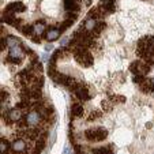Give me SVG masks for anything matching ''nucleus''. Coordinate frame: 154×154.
Here are the masks:
<instances>
[{"mask_svg":"<svg viewBox=\"0 0 154 154\" xmlns=\"http://www.w3.org/2000/svg\"><path fill=\"white\" fill-rule=\"evenodd\" d=\"M7 150H8V142L6 139H2V142H0V151L3 154V153H7Z\"/></svg>","mask_w":154,"mask_h":154,"instance_id":"dca6fc26","label":"nucleus"},{"mask_svg":"<svg viewBox=\"0 0 154 154\" xmlns=\"http://www.w3.org/2000/svg\"><path fill=\"white\" fill-rule=\"evenodd\" d=\"M20 41L18 40L17 37H12V35H8V37L6 38V45L10 48H14V47H19Z\"/></svg>","mask_w":154,"mask_h":154,"instance_id":"9b49d317","label":"nucleus"},{"mask_svg":"<svg viewBox=\"0 0 154 154\" xmlns=\"http://www.w3.org/2000/svg\"><path fill=\"white\" fill-rule=\"evenodd\" d=\"M85 137H86V139H89V140L98 142V140H102L108 137V132H106V130H104V128H97V130L86 131V132H85Z\"/></svg>","mask_w":154,"mask_h":154,"instance_id":"f03ea898","label":"nucleus"},{"mask_svg":"<svg viewBox=\"0 0 154 154\" xmlns=\"http://www.w3.org/2000/svg\"><path fill=\"white\" fill-rule=\"evenodd\" d=\"M75 93H76V96L79 97V100L86 101V100L89 98V93H87V90L83 89V87H75Z\"/></svg>","mask_w":154,"mask_h":154,"instance_id":"9d476101","label":"nucleus"},{"mask_svg":"<svg viewBox=\"0 0 154 154\" xmlns=\"http://www.w3.org/2000/svg\"><path fill=\"white\" fill-rule=\"evenodd\" d=\"M40 122H41V115H40V112L32 111V112H29V113H27V116H26V123H27L29 125H35V124H38Z\"/></svg>","mask_w":154,"mask_h":154,"instance_id":"20e7f679","label":"nucleus"},{"mask_svg":"<svg viewBox=\"0 0 154 154\" xmlns=\"http://www.w3.org/2000/svg\"><path fill=\"white\" fill-rule=\"evenodd\" d=\"M75 59L81 66H83V67H89V66L93 64V57H91V55L89 53V51H87L85 47H82V45H79V47L76 48Z\"/></svg>","mask_w":154,"mask_h":154,"instance_id":"f257e3e1","label":"nucleus"},{"mask_svg":"<svg viewBox=\"0 0 154 154\" xmlns=\"http://www.w3.org/2000/svg\"><path fill=\"white\" fill-rule=\"evenodd\" d=\"M23 56H25V53L20 47L10 48V57L14 61H18V60H20V59H23Z\"/></svg>","mask_w":154,"mask_h":154,"instance_id":"39448f33","label":"nucleus"},{"mask_svg":"<svg viewBox=\"0 0 154 154\" xmlns=\"http://www.w3.org/2000/svg\"><path fill=\"white\" fill-rule=\"evenodd\" d=\"M11 147L15 153H22V151H25V149H26V143H25V140H22V139H17L12 142Z\"/></svg>","mask_w":154,"mask_h":154,"instance_id":"423d86ee","label":"nucleus"},{"mask_svg":"<svg viewBox=\"0 0 154 154\" xmlns=\"http://www.w3.org/2000/svg\"><path fill=\"white\" fill-rule=\"evenodd\" d=\"M33 27H34V33L37 35H41L44 32H45V25L41 23V22H40V23H35Z\"/></svg>","mask_w":154,"mask_h":154,"instance_id":"2eb2a0df","label":"nucleus"},{"mask_svg":"<svg viewBox=\"0 0 154 154\" xmlns=\"http://www.w3.org/2000/svg\"><path fill=\"white\" fill-rule=\"evenodd\" d=\"M25 10V6L20 2H15V3H12V4H10L8 7H7V10L6 11H14V12H22Z\"/></svg>","mask_w":154,"mask_h":154,"instance_id":"0eeeda50","label":"nucleus"},{"mask_svg":"<svg viewBox=\"0 0 154 154\" xmlns=\"http://www.w3.org/2000/svg\"><path fill=\"white\" fill-rule=\"evenodd\" d=\"M100 116H101V113H100L98 111H93V112H91V115H89L87 120H89V122H91V120L97 119V117H100Z\"/></svg>","mask_w":154,"mask_h":154,"instance_id":"f3484780","label":"nucleus"},{"mask_svg":"<svg viewBox=\"0 0 154 154\" xmlns=\"http://www.w3.org/2000/svg\"><path fill=\"white\" fill-rule=\"evenodd\" d=\"M97 26V22L94 18H89V19H86V22H85V29L87 30V32H91V30H94Z\"/></svg>","mask_w":154,"mask_h":154,"instance_id":"f8f14e48","label":"nucleus"},{"mask_svg":"<svg viewBox=\"0 0 154 154\" xmlns=\"http://www.w3.org/2000/svg\"><path fill=\"white\" fill-rule=\"evenodd\" d=\"M8 116H10V119H11V122H19V120L22 119V112H20L19 109H11Z\"/></svg>","mask_w":154,"mask_h":154,"instance_id":"6e6552de","label":"nucleus"},{"mask_svg":"<svg viewBox=\"0 0 154 154\" xmlns=\"http://www.w3.org/2000/svg\"><path fill=\"white\" fill-rule=\"evenodd\" d=\"M72 115L74 116H76V117H79V116L83 115V108H82V105H79V104H74L72 105Z\"/></svg>","mask_w":154,"mask_h":154,"instance_id":"4468645a","label":"nucleus"},{"mask_svg":"<svg viewBox=\"0 0 154 154\" xmlns=\"http://www.w3.org/2000/svg\"><path fill=\"white\" fill-rule=\"evenodd\" d=\"M130 70H131V72H134L135 75L145 76L146 74L149 72V70H150V66H149L147 63H143V61H140V60H137L131 64Z\"/></svg>","mask_w":154,"mask_h":154,"instance_id":"7ed1b4c3","label":"nucleus"},{"mask_svg":"<svg viewBox=\"0 0 154 154\" xmlns=\"http://www.w3.org/2000/svg\"><path fill=\"white\" fill-rule=\"evenodd\" d=\"M150 82H151V85H153V87H154V78H151V81H150Z\"/></svg>","mask_w":154,"mask_h":154,"instance_id":"a211bd4d","label":"nucleus"},{"mask_svg":"<svg viewBox=\"0 0 154 154\" xmlns=\"http://www.w3.org/2000/svg\"><path fill=\"white\" fill-rule=\"evenodd\" d=\"M59 35H60V30L59 29H51L48 30L47 33V40L48 41H55L59 38Z\"/></svg>","mask_w":154,"mask_h":154,"instance_id":"1a4fd4ad","label":"nucleus"},{"mask_svg":"<svg viewBox=\"0 0 154 154\" xmlns=\"http://www.w3.org/2000/svg\"><path fill=\"white\" fill-rule=\"evenodd\" d=\"M91 153L93 154H112V147L111 146H104V147L94 149Z\"/></svg>","mask_w":154,"mask_h":154,"instance_id":"ddd939ff","label":"nucleus"}]
</instances>
